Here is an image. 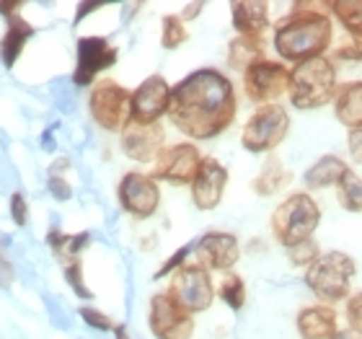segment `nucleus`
<instances>
[{
    "instance_id": "9d476101",
    "label": "nucleus",
    "mask_w": 362,
    "mask_h": 339,
    "mask_svg": "<svg viewBox=\"0 0 362 339\" xmlns=\"http://www.w3.org/2000/svg\"><path fill=\"white\" fill-rule=\"evenodd\" d=\"M202 153L194 143L166 145L158 159L151 163V176L156 181H168L174 187H192L197 171L202 166Z\"/></svg>"
},
{
    "instance_id": "2eb2a0df",
    "label": "nucleus",
    "mask_w": 362,
    "mask_h": 339,
    "mask_svg": "<svg viewBox=\"0 0 362 339\" xmlns=\"http://www.w3.org/2000/svg\"><path fill=\"white\" fill-rule=\"evenodd\" d=\"M241 259V241L228 231H210L194 243V262L210 272H233Z\"/></svg>"
},
{
    "instance_id": "c85d7f7f",
    "label": "nucleus",
    "mask_w": 362,
    "mask_h": 339,
    "mask_svg": "<svg viewBox=\"0 0 362 339\" xmlns=\"http://www.w3.org/2000/svg\"><path fill=\"white\" fill-rule=\"evenodd\" d=\"M285 254H287V259H290V264H293V267H303V270H308L310 264L316 262V259L324 254V251L318 249V243L310 239V241L295 243V246L285 249Z\"/></svg>"
},
{
    "instance_id": "5701e85b",
    "label": "nucleus",
    "mask_w": 362,
    "mask_h": 339,
    "mask_svg": "<svg viewBox=\"0 0 362 339\" xmlns=\"http://www.w3.org/2000/svg\"><path fill=\"white\" fill-rule=\"evenodd\" d=\"M290 181H293V171L282 163L279 156L272 153V156H267V161L262 163V168H259V173L254 176V181H251V189H254V195H259V197H274L277 192H282Z\"/></svg>"
},
{
    "instance_id": "4be33fe9",
    "label": "nucleus",
    "mask_w": 362,
    "mask_h": 339,
    "mask_svg": "<svg viewBox=\"0 0 362 339\" xmlns=\"http://www.w3.org/2000/svg\"><path fill=\"white\" fill-rule=\"evenodd\" d=\"M334 117L339 125L349 130L362 127V81H347L341 84L334 96Z\"/></svg>"
},
{
    "instance_id": "39448f33",
    "label": "nucleus",
    "mask_w": 362,
    "mask_h": 339,
    "mask_svg": "<svg viewBox=\"0 0 362 339\" xmlns=\"http://www.w3.org/2000/svg\"><path fill=\"white\" fill-rule=\"evenodd\" d=\"M355 275H357V264L352 256L344 254V251H324L305 270L303 280H305V287H308L310 295L318 303L337 306V303L352 298Z\"/></svg>"
},
{
    "instance_id": "f257e3e1",
    "label": "nucleus",
    "mask_w": 362,
    "mask_h": 339,
    "mask_svg": "<svg viewBox=\"0 0 362 339\" xmlns=\"http://www.w3.org/2000/svg\"><path fill=\"white\" fill-rule=\"evenodd\" d=\"M238 98L233 81L218 68H199L174 86L168 120L189 140H212L235 122Z\"/></svg>"
},
{
    "instance_id": "f704fd0d",
    "label": "nucleus",
    "mask_w": 362,
    "mask_h": 339,
    "mask_svg": "<svg viewBox=\"0 0 362 339\" xmlns=\"http://www.w3.org/2000/svg\"><path fill=\"white\" fill-rule=\"evenodd\" d=\"M192 251V246H181L179 251H176L171 259H166L163 262V267H160L158 272H156V280H160V277H166V275H174L176 270H179L181 264H187V254Z\"/></svg>"
},
{
    "instance_id": "ea45409f",
    "label": "nucleus",
    "mask_w": 362,
    "mask_h": 339,
    "mask_svg": "<svg viewBox=\"0 0 362 339\" xmlns=\"http://www.w3.org/2000/svg\"><path fill=\"white\" fill-rule=\"evenodd\" d=\"M21 11V3H0V13L3 16H13Z\"/></svg>"
},
{
    "instance_id": "f03ea898",
    "label": "nucleus",
    "mask_w": 362,
    "mask_h": 339,
    "mask_svg": "<svg viewBox=\"0 0 362 339\" xmlns=\"http://www.w3.org/2000/svg\"><path fill=\"white\" fill-rule=\"evenodd\" d=\"M334 23L326 3H295L272 31V45L282 62H308L324 57L332 47Z\"/></svg>"
},
{
    "instance_id": "4468645a",
    "label": "nucleus",
    "mask_w": 362,
    "mask_h": 339,
    "mask_svg": "<svg viewBox=\"0 0 362 339\" xmlns=\"http://www.w3.org/2000/svg\"><path fill=\"white\" fill-rule=\"evenodd\" d=\"M174 86L163 76H148L132 91V122L137 125H158L160 117H168Z\"/></svg>"
},
{
    "instance_id": "4c0bfd02",
    "label": "nucleus",
    "mask_w": 362,
    "mask_h": 339,
    "mask_svg": "<svg viewBox=\"0 0 362 339\" xmlns=\"http://www.w3.org/2000/svg\"><path fill=\"white\" fill-rule=\"evenodd\" d=\"M202 3H189L187 8H184V13H181V18H184V21H194L197 16L202 13Z\"/></svg>"
},
{
    "instance_id": "cd10ccee",
    "label": "nucleus",
    "mask_w": 362,
    "mask_h": 339,
    "mask_svg": "<svg viewBox=\"0 0 362 339\" xmlns=\"http://www.w3.org/2000/svg\"><path fill=\"white\" fill-rule=\"evenodd\" d=\"M187 21L181 16H163V21H160V47L163 50H179L181 45H187Z\"/></svg>"
},
{
    "instance_id": "393cba45",
    "label": "nucleus",
    "mask_w": 362,
    "mask_h": 339,
    "mask_svg": "<svg viewBox=\"0 0 362 339\" xmlns=\"http://www.w3.org/2000/svg\"><path fill=\"white\" fill-rule=\"evenodd\" d=\"M332 18L347 31L349 42H355L362 50V0H326Z\"/></svg>"
},
{
    "instance_id": "473e14b6",
    "label": "nucleus",
    "mask_w": 362,
    "mask_h": 339,
    "mask_svg": "<svg viewBox=\"0 0 362 339\" xmlns=\"http://www.w3.org/2000/svg\"><path fill=\"white\" fill-rule=\"evenodd\" d=\"M11 218L18 228L26 226V220H29V205H26V197L21 192H13L11 195Z\"/></svg>"
},
{
    "instance_id": "1a4fd4ad",
    "label": "nucleus",
    "mask_w": 362,
    "mask_h": 339,
    "mask_svg": "<svg viewBox=\"0 0 362 339\" xmlns=\"http://www.w3.org/2000/svg\"><path fill=\"white\" fill-rule=\"evenodd\" d=\"M290 88V65L282 60H259L243 73V93L251 104H279Z\"/></svg>"
},
{
    "instance_id": "b1692460",
    "label": "nucleus",
    "mask_w": 362,
    "mask_h": 339,
    "mask_svg": "<svg viewBox=\"0 0 362 339\" xmlns=\"http://www.w3.org/2000/svg\"><path fill=\"white\" fill-rule=\"evenodd\" d=\"M228 68L233 70H241V76L246 70L259 60H267V52H264V39H249V37H235L230 39V45H228Z\"/></svg>"
},
{
    "instance_id": "412c9836",
    "label": "nucleus",
    "mask_w": 362,
    "mask_h": 339,
    "mask_svg": "<svg viewBox=\"0 0 362 339\" xmlns=\"http://www.w3.org/2000/svg\"><path fill=\"white\" fill-rule=\"evenodd\" d=\"M349 168V163L341 156H334V153H326L321 159H316L305 168L303 173V184L308 192H316V189H332L339 184V179L344 176V171Z\"/></svg>"
},
{
    "instance_id": "a211bd4d",
    "label": "nucleus",
    "mask_w": 362,
    "mask_h": 339,
    "mask_svg": "<svg viewBox=\"0 0 362 339\" xmlns=\"http://www.w3.org/2000/svg\"><path fill=\"white\" fill-rule=\"evenodd\" d=\"M295 332L300 339H332L339 332V314L326 303L305 306L295 316Z\"/></svg>"
},
{
    "instance_id": "7ed1b4c3",
    "label": "nucleus",
    "mask_w": 362,
    "mask_h": 339,
    "mask_svg": "<svg viewBox=\"0 0 362 339\" xmlns=\"http://www.w3.org/2000/svg\"><path fill=\"white\" fill-rule=\"evenodd\" d=\"M337 91H339L337 62L332 57H326V54L290 68L287 98L300 112H316V109H324V106L334 104Z\"/></svg>"
},
{
    "instance_id": "6ab92c4d",
    "label": "nucleus",
    "mask_w": 362,
    "mask_h": 339,
    "mask_svg": "<svg viewBox=\"0 0 362 339\" xmlns=\"http://www.w3.org/2000/svg\"><path fill=\"white\" fill-rule=\"evenodd\" d=\"M230 23L235 29V37L264 39L269 29V3L254 0V3H230Z\"/></svg>"
},
{
    "instance_id": "423d86ee",
    "label": "nucleus",
    "mask_w": 362,
    "mask_h": 339,
    "mask_svg": "<svg viewBox=\"0 0 362 339\" xmlns=\"http://www.w3.org/2000/svg\"><path fill=\"white\" fill-rule=\"evenodd\" d=\"M287 132H290V112L285 106H257L246 120V125L241 127V145L243 151L257 153V156H272L279 145L285 143Z\"/></svg>"
},
{
    "instance_id": "58836bf2",
    "label": "nucleus",
    "mask_w": 362,
    "mask_h": 339,
    "mask_svg": "<svg viewBox=\"0 0 362 339\" xmlns=\"http://www.w3.org/2000/svg\"><path fill=\"white\" fill-rule=\"evenodd\" d=\"M332 339H362V334L355 332V329H349V326H344V329H339Z\"/></svg>"
},
{
    "instance_id": "7c9ffc66",
    "label": "nucleus",
    "mask_w": 362,
    "mask_h": 339,
    "mask_svg": "<svg viewBox=\"0 0 362 339\" xmlns=\"http://www.w3.org/2000/svg\"><path fill=\"white\" fill-rule=\"evenodd\" d=\"M81 318H83L86 324L90 329H96V332H114L117 324H114V318L109 314H104L101 309H93V306H83V309H78Z\"/></svg>"
},
{
    "instance_id": "e433bc0d",
    "label": "nucleus",
    "mask_w": 362,
    "mask_h": 339,
    "mask_svg": "<svg viewBox=\"0 0 362 339\" xmlns=\"http://www.w3.org/2000/svg\"><path fill=\"white\" fill-rule=\"evenodd\" d=\"M16 282V270L13 264L8 262L6 256L0 254V287H11Z\"/></svg>"
},
{
    "instance_id": "6e6552de",
    "label": "nucleus",
    "mask_w": 362,
    "mask_h": 339,
    "mask_svg": "<svg viewBox=\"0 0 362 339\" xmlns=\"http://www.w3.org/2000/svg\"><path fill=\"white\" fill-rule=\"evenodd\" d=\"M166 293L179 303L181 309L197 316V314H204L207 309H212L218 287L212 285L210 270H204L202 264L197 262H187L171 275Z\"/></svg>"
},
{
    "instance_id": "2f4dec72",
    "label": "nucleus",
    "mask_w": 362,
    "mask_h": 339,
    "mask_svg": "<svg viewBox=\"0 0 362 339\" xmlns=\"http://www.w3.org/2000/svg\"><path fill=\"white\" fill-rule=\"evenodd\" d=\"M344 318H347V326L362 334V290L352 293V298L347 301V309H344Z\"/></svg>"
},
{
    "instance_id": "dca6fc26",
    "label": "nucleus",
    "mask_w": 362,
    "mask_h": 339,
    "mask_svg": "<svg viewBox=\"0 0 362 339\" xmlns=\"http://www.w3.org/2000/svg\"><path fill=\"white\" fill-rule=\"evenodd\" d=\"M119 148L135 163H153L158 153L166 148V130L163 125H137L129 122L127 130L119 135Z\"/></svg>"
},
{
    "instance_id": "aec40b11",
    "label": "nucleus",
    "mask_w": 362,
    "mask_h": 339,
    "mask_svg": "<svg viewBox=\"0 0 362 339\" xmlns=\"http://www.w3.org/2000/svg\"><path fill=\"white\" fill-rule=\"evenodd\" d=\"M34 34H37V29L26 18H21L18 13L6 16V34L0 39V62L6 68H13L16 60L21 57L23 47L29 45V39Z\"/></svg>"
},
{
    "instance_id": "a19ab883",
    "label": "nucleus",
    "mask_w": 362,
    "mask_h": 339,
    "mask_svg": "<svg viewBox=\"0 0 362 339\" xmlns=\"http://www.w3.org/2000/svg\"><path fill=\"white\" fill-rule=\"evenodd\" d=\"M114 339H129L127 329H124L122 324H117V329H114Z\"/></svg>"
},
{
    "instance_id": "f3484780",
    "label": "nucleus",
    "mask_w": 362,
    "mask_h": 339,
    "mask_svg": "<svg viewBox=\"0 0 362 339\" xmlns=\"http://www.w3.org/2000/svg\"><path fill=\"white\" fill-rule=\"evenodd\" d=\"M226 187H228V168L218 159L204 156L202 166H199L192 187H189L192 189V202H194V207L202 212L215 210L223 202Z\"/></svg>"
},
{
    "instance_id": "ddd939ff",
    "label": "nucleus",
    "mask_w": 362,
    "mask_h": 339,
    "mask_svg": "<svg viewBox=\"0 0 362 339\" xmlns=\"http://www.w3.org/2000/svg\"><path fill=\"white\" fill-rule=\"evenodd\" d=\"M119 57L117 45H112L104 37H81L78 39V57H76V70H73V84L86 88L93 86L96 78L104 70L114 68Z\"/></svg>"
},
{
    "instance_id": "c9c22d12",
    "label": "nucleus",
    "mask_w": 362,
    "mask_h": 339,
    "mask_svg": "<svg viewBox=\"0 0 362 339\" xmlns=\"http://www.w3.org/2000/svg\"><path fill=\"white\" fill-rule=\"evenodd\" d=\"M347 153L352 163L362 166V127H355L347 132Z\"/></svg>"
},
{
    "instance_id": "0eeeda50",
    "label": "nucleus",
    "mask_w": 362,
    "mask_h": 339,
    "mask_svg": "<svg viewBox=\"0 0 362 339\" xmlns=\"http://www.w3.org/2000/svg\"><path fill=\"white\" fill-rule=\"evenodd\" d=\"M88 114L104 132H124L132 122V91L112 78H101L90 86Z\"/></svg>"
},
{
    "instance_id": "f8f14e48",
    "label": "nucleus",
    "mask_w": 362,
    "mask_h": 339,
    "mask_svg": "<svg viewBox=\"0 0 362 339\" xmlns=\"http://www.w3.org/2000/svg\"><path fill=\"white\" fill-rule=\"evenodd\" d=\"M148 326L156 339H192L194 337V316L184 311L171 295L156 293L148 309Z\"/></svg>"
},
{
    "instance_id": "9b49d317",
    "label": "nucleus",
    "mask_w": 362,
    "mask_h": 339,
    "mask_svg": "<svg viewBox=\"0 0 362 339\" xmlns=\"http://www.w3.org/2000/svg\"><path fill=\"white\" fill-rule=\"evenodd\" d=\"M117 200H119L122 210L127 212L129 218L148 220V218H153L160 207V187L151 173L129 171L119 179Z\"/></svg>"
},
{
    "instance_id": "72a5a7b5",
    "label": "nucleus",
    "mask_w": 362,
    "mask_h": 339,
    "mask_svg": "<svg viewBox=\"0 0 362 339\" xmlns=\"http://www.w3.org/2000/svg\"><path fill=\"white\" fill-rule=\"evenodd\" d=\"M47 189H49L54 200H60V202H65V200L73 197V189H70L68 179H65L62 173H49V179H47Z\"/></svg>"
},
{
    "instance_id": "20e7f679",
    "label": "nucleus",
    "mask_w": 362,
    "mask_h": 339,
    "mask_svg": "<svg viewBox=\"0 0 362 339\" xmlns=\"http://www.w3.org/2000/svg\"><path fill=\"white\" fill-rule=\"evenodd\" d=\"M321 226V205L313 200L310 192H293L272 210L269 231L279 246L310 241Z\"/></svg>"
},
{
    "instance_id": "bb28decb",
    "label": "nucleus",
    "mask_w": 362,
    "mask_h": 339,
    "mask_svg": "<svg viewBox=\"0 0 362 339\" xmlns=\"http://www.w3.org/2000/svg\"><path fill=\"white\" fill-rule=\"evenodd\" d=\"M218 298L230 311H241L246 306V282L238 272H226L218 285Z\"/></svg>"
},
{
    "instance_id": "c756f323",
    "label": "nucleus",
    "mask_w": 362,
    "mask_h": 339,
    "mask_svg": "<svg viewBox=\"0 0 362 339\" xmlns=\"http://www.w3.org/2000/svg\"><path fill=\"white\" fill-rule=\"evenodd\" d=\"M65 280H68V285L73 287V293H76L78 298H88V301L93 298V293L86 287L83 264H81V259H73V262L65 264Z\"/></svg>"
},
{
    "instance_id": "a878e982",
    "label": "nucleus",
    "mask_w": 362,
    "mask_h": 339,
    "mask_svg": "<svg viewBox=\"0 0 362 339\" xmlns=\"http://www.w3.org/2000/svg\"><path fill=\"white\" fill-rule=\"evenodd\" d=\"M334 189H337V202L341 210L352 212V215L362 212V176L355 168L349 166Z\"/></svg>"
}]
</instances>
